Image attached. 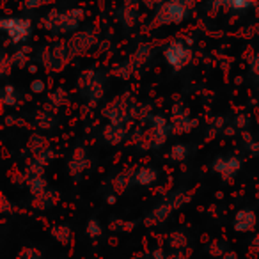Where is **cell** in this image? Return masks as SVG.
<instances>
[{
    "mask_svg": "<svg viewBox=\"0 0 259 259\" xmlns=\"http://www.w3.org/2000/svg\"><path fill=\"white\" fill-rule=\"evenodd\" d=\"M0 27L8 34L11 43H22V41H25L27 37L30 36V30H32L30 20L16 18V16H8V18H4L0 22Z\"/></svg>",
    "mask_w": 259,
    "mask_h": 259,
    "instance_id": "6da1fadb",
    "label": "cell"
},
{
    "mask_svg": "<svg viewBox=\"0 0 259 259\" xmlns=\"http://www.w3.org/2000/svg\"><path fill=\"white\" fill-rule=\"evenodd\" d=\"M80 20H82V11L80 9H73V11L66 13H52L48 16V29H54L55 32H71L78 27Z\"/></svg>",
    "mask_w": 259,
    "mask_h": 259,
    "instance_id": "7a4b0ae2",
    "label": "cell"
},
{
    "mask_svg": "<svg viewBox=\"0 0 259 259\" xmlns=\"http://www.w3.org/2000/svg\"><path fill=\"white\" fill-rule=\"evenodd\" d=\"M188 0H169L156 13L160 23H180L187 16Z\"/></svg>",
    "mask_w": 259,
    "mask_h": 259,
    "instance_id": "3957f363",
    "label": "cell"
},
{
    "mask_svg": "<svg viewBox=\"0 0 259 259\" xmlns=\"http://www.w3.org/2000/svg\"><path fill=\"white\" fill-rule=\"evenodd\" d=\"M165 59L169 62V66H172L174 69H181L183 66H187L192 59V52L181 41H174L165 48Z\"/></svg>",
    "mask_w": 259,
    "mask_h": 259,
    "instance_id": "277c9868",
    "label": "cell"
},
{
    "mask_svg": "<svg viewBox=\"0 0 259 259\" xmlns=\"http://www.w3.org/2000/svg\"><path fill=\"white\" fill-rule=\"evenodd\" d=\"M241 167L240 160L238 158H220L217 160L215 163H213V169L217 170V172H220L224 178H231L236 174V170Z\"/></svg>",
    "mask_w": 259,
    "mask_h": 259,
    "instance_id": "5b68a950",
    "label": "cell"
},
{
    "mask_svg": "<svg viewBox=\"0 0 259 259\" xmlns=\"http://www.w3.org/2000/svg\"><path fill=\"white\" fill-rule=\"evenodd\" d=\"M255 226V217L252 211H240L236 215V220H234V229L236 231H250L254 229Z\"/></svg>",
    "mask_w": 259,
    "mask_h": 259,
    "instance_id": "8992f818",
    "label": "cell"
},
{
    "mask_svg": "<svg viewBox=\"0 0 259 259\" xmlns=\"http://www.w3.org/2000/svg\"><path fill=\"white\" fill-rule=\"evenodd\" d=\"M219 2L231 11H245L255 4V0H219Z\"/></svg>",
    "mask_w": 259,
    "mask_h": 259,
    "instance_id": "52a82bcc",
    "label": "cell"
},
{
    "mask_svg": "<svg viewBox=\"0 0 259 259\" xmlns=\"http://www.w3.org/2000/svg\"><path fill=\"white\" fill-rule=\"evenodd\" d=\"M156 180V170L153 169H141L135 176V181L139 185H151Z\"/></svg>",
    "mask_w": 259,
    "mask_h": 259,
    "instance_id": "ba28073f",
    "label": "cell"
},
{
    "mask_svg": "<svg viewBox=\"0 0 259 259\" xmlns=\"http://www.w3.org/2000/svg\"><path fill=\"white\" fill-rule=\"evenodd\" d=\"M45 187H47V183H45L43 178L32 176V180H30V188H32L34 195H39V194H43V192H47V190H45Z\"/></svg>",
    "mask_w": 259,
    "mask_h": 259,
    "instance_id": "9c48e42d",
    "label": "cell"
},
{
    "mask_svg": "<svg viewBox=\"0 0 259 259\" xmlns=\"http://www.w3.org/2000/svg\"><path fill=\"white\" fill-rule=\"evenodd\" d=\"M54 236L57 238L59 241H62V243H68L71 233H69L68 227H55V229H54Z\"/></svg>",
    "mask_w": 259,
    "mask_h": 259,
    "instance_id": "30bf717a",
    "label": "cell"
},
{
    "mask_svg": "<svg viewBox=\"0 0 259 259\" xmlns=\"http://www.w3.org/2000/svg\"><path fill=\"white\" fill-rule=\"evenodd\" d=\"M185 156H187V149H185V146L178 144L172 148V151H170V158L176 160V162H180V160H183Z\"/></svg>",
    "mask_w": 259,
    "mask_h": 259,
    "instance_id": "8fae6325",
    "label": "cell"
},
{
    "mask_svg": "<svg viewBox=\"0 0 259 259\" xmlns=\"http://www.w3.org/2000/svg\"><path fill=\"white\" fill-rule=\"evenodd\" d=\"M87 234H89L91 238H98L101 234V226L96 220H91V222L87 224Z\"/></svg>",
    "mask_w": 259,
    "mask_h": 259,
    "instance_id": "7c38bea8",
    "label": "cell"
},
{
    "mask_svg": "<svg viewBox=\"0 0 259 259\" xmlns=\"http://www.w3.org/2000/svg\"><path fill=\"white\" fill-rule=\"evenodd\" d=\"M48 0H25V8L34 9V8H39V6H45Z\"/></svg>",
    "mask_w": 259,
    "mask_h": 259,
    "instance_id": "4fadbf2b",
    "label": "cell"
},
{
    "mask_svg": "<svg viewBox=\"0 0 259 259\" xmlns=\"http://www.w3.org/2000/svg\"><path fill=\"white\" fill-rule=\"evenodd\" d=\"M43 89H45V83L41 82V80H36V82L32 83V91H34V93H41Z\"/></svg>",
    "mask_w": 259,
    "mask_h": 259,
    "instance_id": "5bb4252c",
    "label": "cell"
},
{
    "mask_svg": "<svg viewBox=\"0 0 259 259\" xmlns=\"http://www.w3.org/2000/svg\"><path fill=\"white\" fill-rule=\"evenodd\" d=\"M224 259H238V257H236V254H234V252H229V254L224 255Z\"/></svg>",
    "mask_w": 259,
    "mask_h": 259,
    "instance_id": "9a60e30c",
    "label": "cell"
}]
</instances>
